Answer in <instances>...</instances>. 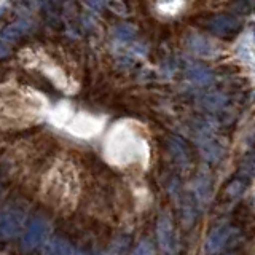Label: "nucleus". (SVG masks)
<instances>
[{
    "instance_id": "f257e3e1",
    "label": "nucleus",
    "mask_w": 255,
    "mask_h": 255,
    "mask_svg": "<svg viewBox=\"0 0 255 255\" xmlns=\"http://www.w3.org/2000/svg\"><path fill=\"white\" fill-rule=\"evenodd\" d=\"M24 225V214L18 209H6L0 214V239H11L19 235Z\"/></svg>"
},
{
    "instance_id": "f03ea898",
    "label": "nucleus",
    "mask_w": 255,
    "mask_h": 255,
    "mask_svg": "<svg viewBox=\"0 0 255 255\" xmlns=\"http://www.w3.org/2000/svg\"><path fill=\"white\" fill-rule=\"evenodd\" d=\"M204 26L206 29H209L211 32H214L215 35H220V37H228L231 34L239 30V21L233 16H228V14H215L207 18L204 21Z\"/></svg>"
},
{
    "instance_id": "7ed1b4c3",
    "label": "nucleus",
    "mask_w": 255,
    "mask_h": 255,
    "mask_svg": "<svg viewBox=\"0 0 255 255\" xmlns=\"http://www.w3.org/2000/svg\"><path fill=\"white\" fill-rule=\"evenodd\" d=\"M46 236V223L42 219H34L26 230V235L22 238V249L32 251L37 246L42 244Z\"/></svg>"
},
{
    "instance_id": "20e7f679",
    "label": "nucleus",
    "mask_w": 255,
    "mask_h": 255,
    "mask_svg": "<svg viewBox=\"0 0 255 255\" xmlns=\"http://www.w3.org/2000/svg\"><path fill=\"white\" fill-rule=\"evenodd\" d=\"M156 233H158V241L161 244V247L166 252H172V246L175 244V238H174V231H172V225L171 220L167 217H161L158 222L156 227Z\"/></svg>"
},
{
    "instance_id": "39448f33",
    "label": "nucleus",
    "mask_w": 255,
    "mask_h": 255,
    "mask_svg": "<svg viewBox=\"0 0 255 255\" xmlns=\"http://www.w3.org/2000/svg\"><path fill=\"white\" fill-rule=\"evenodd\" d=\"M230 236V228L228 227H222L219 230H215L211 233L209 239H207V251L209 252H215L217 249H220V247L227 243V239Z\"/></svg>"
},
{
    "instance_id": "423d86ee",
    "label": "nucleus",
    "mask_w": 255,
    "mask_h": 255,
    "mask_svg": "<svg viewBox=\"0 0 255 255\" xmlns=\"http://www.w3.org/2000/svg\"><path fill=\"white\" fill-rule=\"evenodd\" d=\"M26 30H27V22H24V21L14 22L11 26L0 30V38L6 40V42H13V40H18Z\"/></svg>"
},
{
    "instance_id": "0eeeda50",
    "label": "nucleus",
    "mask_w": 255,
    "mask_h": 255,
    "mask_svg": "<svg viewBox=\"0 0 255 255\" xmlns=\"http://www.w3.org/2000/svg\"><path fill=\"white\" fill-rule=\"evenodd\" d=\"M190 78L199 85H206L211 80V74L206 70V67L201 66V64H195V66L190 69Z\"/></svg>"
},
{
    "instance_id": "6e6552de",
    "label": "nucleus",
    "mask_w": 255,
    "mask_h": 255,
    "mask_svg": "<svg viewBox=\"0 0 255 255\" xmlns=\"http://www.w3.org/2000/svg\"><path fill=\"white\" fill-rule=\"evenodd\" d=\"M48 252H51V254H74L75 251L72 249L70 244L67 241H64L62 238H54L50 244Z\"/></svg>"
},
{
    "instance_id": "1a4fd4ad",
    "label": "nucleus",
    "mask_w": 255,
    "mask_h": 255,
    "mask_svg": "<svg viewBox=\"0 0 255 255\" xmlns=\"http://www.w3.org/2000/svg\"><path fill=\"white\" fill-rule=\"evenodd\" d=\"M115 37L123 40V42H126V40H131L134 35H135V29L132 26H129V24H120V26L115 27Z\"/></svg>"
},
{
    "instance_id": "9d476101",
    "label": "nucleus",
    "mask_w": 255,
    "mask_h": 255,
    "mask_svg": "<svg viewBox=\"0 0 255 255\" xmlns=\"http://www.w3.org/2000/svg\"><path fill=\"white\" fill-rule=\"evenodd\" d=\"M110 11H114L115 14H120V16H126L128 14V8L126 5L122 2V0H109L107 2Z\"/></svg>"
},
{
    "instance_id": "9b49d317",
    "label": "nucleus",
    "mask_w": 255,
    "mask_h": 255,
    "mask_svg": "<svg viewBox=\"0 0 255 255\" xmlns=\"http://www.w3.org/2000/svg\"><path fill=\"white\" fill-rule=\"evenodd\" d=\"M6 54H8V48L0 43V58H3V56H6Z\"/></svg>"
},
{
    "instance_id": "f8f14e48",
    "label": "nucleus",
    "mask_w": 255,
    "mask_h": 255,
    "mask_svg": "<svg viewBox=\"0 0 255 255\" xmlns=\"http://www.w3.org/2000/svg\"><path fill=\"white\" fill-rule=\"evenodd\" d=\"M93 6H101L102 3H104V0H88Z\"/></svg>"
}]
</instances>
